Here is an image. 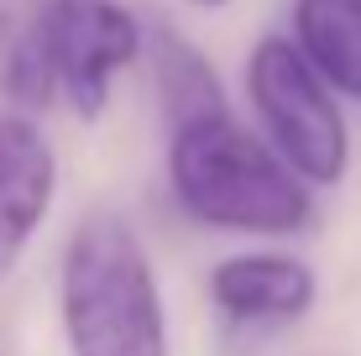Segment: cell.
Listing matches in <instances>:
<instances>
[{
    "label": "cell",
    "instance_id": "cell-1",
    "mask_svg": "<svg viewBox=\"0 0 361 356\" xmlns=\"http://www.w3.org/2000/svg\"><path fill=\"white\" fill-rule=\"evenodd\" d=\"M168 189L189 220L231 236H293L314 220V189L231 110L168 126Z\"/></svg>",
    "mask_w": 361,
    "mask_h": 356
},
{
    "label": "cell",
    "instance_id": "cell-2",
    "mask_svg": "<svg viewBox=\"0 0 361 356\" xmlns=\"http://www.w3.org/2000/svg\"><path fill=\"white\" fill-rule=\"evenodd\" d=\"M58 320L68 356H168L163 283L126 215L94 210L68 231Z\"/></svg>",
    "mask_w": 361,
    "mask_h": 356
},
{
    "label": "cell",
    "instance_id": "cell-3",
    "mask_svg": "<svg viewBox=\"0 0 361 356\" xmlns=\"http://www.w3.org/2000/svg\"><path fill=\"white\" fill-rule=\"evenodd\" d=\"M142 16L121 0H42L11 37L0 79L21 110L63 100L79 121H99L110 90L142 58Z\"/></svg>",
    "mask_w": 361,
    "mask_h": 356
},
{
    "label": "cell",
    "instance_id": "cell-4",
    "mask_svg": "<svg viewBox=\"0 0 361 356\" xmlns=\"http://www.w3.org/2000/svg\"><path fill=\"white\" fill-rule=\"evenodd\" d=\"M246 100L257 110L262 142L304 189H330L351 168V131L341 100L298 58L288 37H262L246 53Z\"/></svg>",
    "mask_w": 361,
    "mask_h": 356
},
{
    "label": "cell",
    "instance_id": "cell-5",
    "mask_svg": "<svg viewBox=\"0 0 361 356\" xmlns=\"http://www.w3.org/2000/svg\"><path fill=\"white\" fill-rule=\"evenodd\" d=\"M58 200V152L27 110H0V283Z\"/></svg>",
    "mask_w": 361,
    "mask_h": 356
},
{
    "label": "cell",
    "instance_id": "cell-6",
    "mask_svg": "<svg viewBox=\"0 0 361 356\" xmlns=\"http://www.w3.org/2000/svg\"><path fill=\"white\" fill-rule=\"evenodd\" d=\"M319 278L304 257L288 252H235L220 257L209 273V304L220 320L241 330H267V325H293L314 309Z\"/></svg>",
    "mask_w": 361,
    "mask_h": 356
},
{
    "label": "cell",
    "instance_id": "cell-7",
    "mask_svg": "<svg viewBox=\"0 0 361 356\" xmlns=\"http://www.w3.org/2000/svg\"><path fill=\"white\" fill-rule=\"evenodd\" d=\"M335 100H361V0H293V37Z\"/></svg>",
    "mask_w": 361,
    "mask_h": 356
},
{
    "label": "cell",
    "instance_id": "cell-8",
    "mask_svg": "<svg viewBox=\"0 0 361 356\" xmlns=\"http://www.w3.org/2000/svg\"><path fill=\"white\" fill-rule=\"evenodd\" d=\"M142 53H147V63H152L157 105H163L168 126H183V121L209 116V110H231L226 105V90H220V73L209 68V58L199 53L183 32L152 27L142 37Z\"/></svg>",
    "mask_w": 361,
    "mask_h": 356
},
{
    "label": "cell",
    "instance_id": "cell-9",
    "mask_svg": "<svg viewBox=\"0 0 361 356\" xmlns=\"http://www.w3.org/2000/svg\"><path fill=\"white\" fill-rule=\"evenodd\" d=\"M189 6H199V11H220V6H231V0H189Z\"/></svg>",
    "mask_w": 361,
    "mask_h": 356
}]
</instances>
